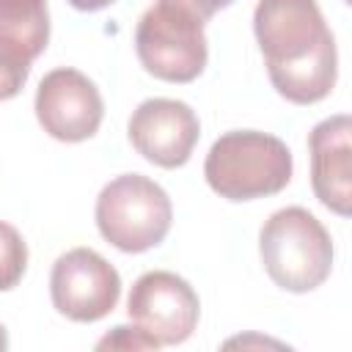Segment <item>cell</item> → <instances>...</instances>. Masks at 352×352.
I'll list each match as a JSON object with an SVG mask.
<instances>
[{"instance_id":"cell-6","label":"cell","mask_w":352,"mask_h":352,"mask_svg":"<svg viewBox=\"0 0 352 352\" xmlns=\"http://www.w3.org/2000/svg\"><path fill=\"white\" fill-rule=\"evenodd\" d=\"M50 294L58 314L72 322L104 319L118 297L121 278L116 267L91 248H72L52 264Z\"/></svg>"},{"instance_id":"cell-4","label":"cell","mask_w":352,"mask_h":352,"mask_svg":"<svg viewBox=\"0 0 352 352\" xmlns=\"http://www.w3.org/2000/svg\"><path fill=\"white\" fill-rule=\"evenodd\" d=\"M173 220L168 192L148 176L124 173L107 182L96 198L99 234L124 253H146L157 248Z\"/></svg>"},{"instance_id":"cell-12","label":"cell","mask_w":352,"mask_h":352,"mask_svg":"<svg viewBox=\"0 0 352 352\" xmlns=\"http://www.w3.org/2000/svg\"><path fill=\"white\" fill-rule=\"evenodd\" d=\"M28 267V245L22 234L0 220V292L14 289Z\"/></svg>"},{"instance_id":"cell-15","label":"cell","mask_w":352,"mask_h":352,"mask_svg":"<svg viewBox=\"0 0 352 352\" xmlns=\"http://www.w3.org/2000/svg\"><path fill=\"white\" fill-rule=\"evenodd\" d=\"M77 11H102V8H107V6H113L116 0H69Z\"/></svg>"},{"instance_id":"cell-3","label":"cell","mask_w":352,"mask_h":352,"mask_svg":"<svg viewBox=\"0 0 352 352\" xmlns=\"http://www.w3.org/2000/svg\"><path fill=\"white\" fill-rule=\"evenodd\" d=\"M258 253L272 283L294 294L314 292L333 270V239L302 206L270 214L258 231Z\"/></svg>"},{"instance_id":"cell-16","label":"cell","mask_w":352,"mask_h":352,"mask_svg":"<svg viewBox=\"0 0 352 352\" xmlns=\"http://www.w3.org/2000/svg\"><path fill=\"white\" fill-rule=\"evenodd\" d=\"M3 349H8V333H6V327L0 324V352Z\"/></svg>"},{"instance_id":"cell-2","label":"cell","mask_w":352,"mask_h":352,"mask_svg":"<svg viewBox=\"0 0 352 352\" xmlns=\"http://www.w3.org/2000/svg\"><path fill=\"white\" fill-rule=\"evenodd\" d=\"M289 146L267 132L236 129L220 135L204 162L206 184L226 201H253L280 192L292 182Z\"/></svg>"},{"instance_id":"cell-13","label":"cell","mask_w":352,"mask_h":352,"mask_svg":"<svg viewBox=\"0 0 352 352\" xmlns=\"http://www.w3.org/2000/svg\"><path fill=\"white\" fill-rule=\"evenodd\" d=\"M157 346L160 344L151 336H146L140 327H124V324L113 327V333H107L96 344V349H157Z\"/></svg>"},{"instance_id":"cell-7","label":"cell","mask_w":352,"mask_h":352,"mask_svg":"<svg viewBox=\"0 0 352 352\" xmlns=\"http://www.w3.org/2000/svg\"><path fill=\"white\" fill-rule=\"evenodd\" d=\"M126 314L160 346L182 344L192 336L198 324L201 300L195 289L176 272L151 270L132 283V292L126 297Z\"/></svg>"},{"instance_id":"cell-9","label":"cell","mask_w":352,"mask_h":352,"mask_svg":"<svg viewBox=\"0 0 352 352\" xmlns=\"http://www.w3.org/2000/svg\"><path fill=\"white\" fill-rule=\"evenodd\" d=\"M126 135L143 160L160 168H182L201 138V124L190 104L160 96L138 104Z\"/></svg>"},{"instance_id":"cell-11","label":"cell","mask_w":352,"mask_h":352,"mask_svg":"<svg viewBox=\"0 0 352 352\" xmlns=\"http://www.w3.org/2000/svg\"><path fill=\"white\" fill-rule=\"evenodd\" d=\"M308 151L316 198L346 217L352 209V118L341 113L319 121L308 135Z\"/></svg>"},{"instance_id":"cell-1","label":"cell","mask_w":352,"mask_h":352,"mask_svg":"<svg viewBox=\"0 0 352 352\" xmlns=\"http://www.w3.org/2000/svg\"><path fill=\"white\" fill-rule=\"evenodd\" d=\"M253 30L270 82L286 102L314 104L333 91L338 52L316 0H258Z\"/></svg>"},{"instance_id":"cell-14","label":"cell","mask_w":352,"mask_h":352,"mask_svg":"<svg viewBox=\"0 0 352 352\" xmlns=\"http://www.w3.org/2000/svg\"><path fill=\"white\" fill-rule=\"evenodd\" d=\"M160 3H170V6H179V8H184V11L195 14L198 19H204V22H206L212 14H217L220 8L231 6L234 0H160Z\"/></svg>"},{"instance_id":"cell-5","label":"cell","mask_w":352,"mask_h":352,"mask_svg":"<svg viewBox=\"0 0 352 352\" xmlns=\"http://www.w3.org/2000/svg\"><path fill=\"white\" fill-rule=\"evenodd\" d=\"M135 50L143 69L157 80L192 82L209 58L204 19L157 0L135 28Z\"/></svg>"},{"instance_id":"cell-10","label":"cell","mask_w":352,"mask_h":352,"mask_svg":"<svg viewBox=\"0 0 352 352\" xmlns=\"http://www.w3.org/2000/svg\"><path fill=\"white\" fill-rule=\"evenodd\" d=\"M47 0H0V102L14 99L47 50Z\"/></svg>"},{"instance_id":"cell-8","label":"cell","mask_w":352,"mask_h":352,"mask_svg":"<svg viewBox=\"0 0 352 352\" xmlns=\"http://www.w3.org/2000/svg\"><path fill=\"white\" fill-rule=\"evenodd\" d=\"M36 118L44 132L63 143H80L96 135L104 118L99 88L77 69H52L36 88Z\"/></svg>"}]
</instances>
